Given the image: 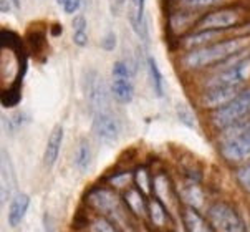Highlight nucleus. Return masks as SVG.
Listing matches in <instances>:
<instances>
[{
  "mask_svg": "<svg viewBox=\"0 0 250 232\" xmlns=\"http://www.w3.org/2000/svg\"><path fill=\"white\" fill-rule=\"evenodd\" d=\"M250 43V37H235L224 42H215L212 45L202 46V48L190 50V52L182 58L186 68L201 70L207 66H214L219 63H226L232 57L242 53L247 50Z\"/></svg>",
  "mask_w": 250,
  "mask_h": 232,
  "instance_id": "1",
  "label": "nucleus"
},
{
  "mask_svg": "<svg viewBox=\"0 0 250 232\" xmlns=\"http://www.w3.org/2000/svg\"><path fill=\"white\" fill-rule=\"evenodd\" d=\"M250 77V50L232 57L224 63L212 78L207 80V86H242Z\"/></svg>",
  "mask_w": 250,
  "mask_h": 232,
  "instance_id": "2",
  "label": "nucleus"
},
{
  "mask_svg": "<svg viewBox=\"0 0 250 232\" xmlns=\"http://www.w3.org/2000/svg\"><path fill=\"white\" fill-rule=\"evenodd\" d=\"M220 151L222 156L230 163H244L250 159V121L240 123L226 129Z\"/></svg>",
  "mask_w": 250,
  "mask_h": 232,
  "instance_id": "3",
  "label": "nucleus"
},
{
  "mask_svg": "<svg viewBox=\"0 0 250 232\" xmlns=\"http://www.w3.org/2000/svg\"><path fill=\"white\" fill-rule=\"evenodd\" d=\"M250 116V88L242 90L226 106L219 108L212 115V123L219 129H229L235 125L244 123Z\"/></svg>",
  "mask_w": 250,
  "mask_h": 232,
  "instance_id": "4",
  "label": "nucleus"
},
{
  "mask_svg": "<svg viewBox=\"0 0 250 232\" xmlns=\"http://www.w3.org/2000/svg\"><path fill=\"white\" fill-rule=\"evenodd\" d=\"M88 202H90L96 211H100L101 214H104L106 217L113 219L114 222H118L120 226L128 229L125 211H123L121 202L114 192L108 191V189H95V191H91L90 196H88Z\"/></svg>",
  "mask_w": 250,
  "mask_h": 232,
  "instance_id": "5",
  "label": "nucleus"
},
{
  "mask_svg": "<svg viewBox=\"0 0 250 232\" xmlns=\"http://www.w3.org/2000/svg\"><path fill=\"white\" fill-rule=\"evenodd\" d=\"M209 221L217 232H245L242 219L226 202H217L210 206Z\"/></svg>",
  "mask_w": 250,
  "mask_h": 232,
  "instance_id": "6",
  "label": "nucleus"
},
{
  "mask_svg": "<svg viewBox=\"0 0 250 232\" xmlns=\"http://www.w3.org/2000/svg\"><path fill=\"white\" fill-rule=\"evenodd\" d=\"M111 93L114 100L121 105H128L133 101L134 96V85L131 80L129 70L126 63L116 62L111 70Z\"/></svg>",
  "mask_w": 250,
  "mask_h": 232,
  "instance_id": "7",
  "label": "nucleus"
},
{
  "mask_svg": "<svg viewBox=\"0 0 250 232\" xmlns=\"http://www.w3.org/2000/svg\"><path fill=\"white\" fill-rule=\"evenodd\" d=\"M91 125H93V133L96 134V138L100 141L114 143L118 136H120V123H118V118L114 116V113L109 108L93 111Z\"/></svg>",
  "mask_w": 250,
  "mask_h": 232,
  "instance_id": "8",
  "label": "nucleus"
},
{
  "mask_svg": "<svg viewBox=\"0 0 250 232\" xmlns=\"http://www.w3.org/2000/svg\"><path fill=\"white\" fill-rule=\"evenodd\" d=\"M240 14L234 8H224V10H215L202 17L197 22V30H219L226 32L239 23Z\"/></svg>",
  "mask_w": 250,
  "mask_h": 232,
  "instance_id": "9",
  "label": "nucleus"
},
{
  "mask_svg": "<svg viewBox=\"0 0 250 232\" xmlns=\"http://www.w3.org/2000/svg\"><path fill=\"white\" fill-rule=\"evenodd\" d=\"M84 93H86V100L90 105L91 111H98V109L109 108V98H108V90L106 83L100 78V75L96 71H90L86 80H84Z\"/></svg>",
  "mask_w": 250,
  "mask_h": 232,
  "instance_id": "10",
  "label": "nucleus"
},
{
  "mask_svg": "<svg viewBox=\"0 0 250 232\" xmlns=\"http://www.w3.org/2000/svg\"><path fill=\"white\" fill-rule=\"evenodd\" d=\"M242 86H207L201 98V105L204 108L219 109L230 103L239 95Z\"/></svg>",
  "mask_w": 250,
  "mask_h": 232,
  "instance_id": "11",
  "label": "nucleus"
},
{
  "mask_svg": "<svg viewBox=\"0 0 250 232\" xmlns=\"http://www.w3.org/2000/svg\"><path fill=\"white\" fill-rule=\"evenodd\" d=\"M63 138H65V128H63L62 125H57L52 129V133H50L48 141H46V146H45L43 161L46 168H52L53 164L57 163L58 156H60Z\"/></svg>",
  "mask_w": 250,
  "mask_h": 232,
  "instance_id": "12",
  "label": "nucleus"
},
{
  "mask_svg": "<svg viewBox=\"0 0 250 232\" xmlns=\"http://www.w3.org/2000/svg\"><path fill=\"white\" fill-rule=\"evenodd\" d=\"M28 208H30V197L27 194H15L10 201V206H8V214H7L8 226L10 227L20 226V222L27 216Z\"/></svg>",
  "mask_w": 250,
  "mask_h": 232,
  "instance_id": "13",
  "label": "nucleus"
},
{
  "mask_svg": "<svg viewBox=\"0 0 250 232\" xmlns=\"http://www.w3.org/2000/svg\"><path fill=\"white\" fill-rule=\"evenodd\" d=\"M15 184L17 179H15L14 166H12V161L8 158L7 151L3 149L2 151V201L3 202L15 192Z\"/></svg>",
  "mask_w": 250,
  "mask_h": 232,
  "instance_id": "14",
  "label": "nucleus"
},
{
  "mask_svg": "<svg viewBox=\"0 0 250 232\" xmlns=\"http://www.w3.org/2000/svg\"><path fill=\"white\" fill-rule=\"evenodd\" d=\"M222 33L224 32H219V30H197L196 33L189 35L188 39L184 40V46L190 52V50L212 45L214 42L219 39V35H222Z\"/></svg>",
  "mask_w": 250,
  "mask_h": 232,
  "instance_id": "15",
  "label": "nucleus"
},
{
  "mask_svg": "<svg viewBox=\"0 0 250 232\" xmlns=\"http://www.w3.org/2000/svg\"><path fill=\"white\" fill-rule=\"evenodd\" d=\"M91 163H93V149L86 139H82L75 151V166L82 172H86L91 168Z\"/></svg>",
  "mask_w": 250,
  "mask_h": 232,
  "instance_id": "16",
  "label": "nucleus"
},
{
  "mask_svg": "<svg viewBox=\"0 0 250 232\" xmlns=\"http://www.w3.org/2000/svg\"><path fill=\"white\" fill-rule=\"evenodd\" d=\"M184 221L188 232H214L212 227L206 222V219L197 212L196 209H186Z\"/></svg>",
  "mask_w": 250,
  "mask_h": 232,
  "instance_id": "17",
  "label": "nucleus"
},
{
  "mask_svg": "<svg viewBox=\"0 0 250 232\" xmlns=\"http://www.w3.org/2000/svg\"><path fill=\"white\" fill-rule=\"evenodd\" d=\"M147 71H149V77H151V83H152V90L158 96L164 95V78L163 73H161L158 62L154 60L152 57L147 58Z\"/></svg>",
  "mask_w": 250,
  "mask_h": 232,
  "instance_id": "18",
  "label": "nucleus"
},
{
  "mask_svg": "<svg viewBox=\"0 0 250 232\" xmlns=\"http://www.w3.org/2000/svg\"><path fill=\"white\" fill-rule=\"evenodd\" d=\"M73 43L76 46H86L88 43V23L83 15L73 19Z\"/></svg>",
  "mask_w": 250,
  "mask_h": 232,
  "instance_id": "19",
  "label": "nucleus"
},
{
  "mask_svg": "<svg viewBox=\"0 0 250 232\" xmlns=\"http://www.w3.org/2000/svg\"><path fill=\"white\" fill-rule=\"evenodd\" d=\"M144 8H146V0H133V12H131V25L138 35H143L144 25Z\"/></svg>",
  "mask_w": 250,
  "mask_h": 232,
  "instance_id": "20",
  "label": "nucleus"
},
{
  "mask_svg": "<svg viewBox=\"0 0 250 232\" xmlns=\"http://www.w3.org/2000/svg\"><path fill=\"white\" fill-rule=\"evenodd\" d=\"M176 113H177V118H179L181 123L186 125L188 128L194 129L197 126V121H196V116H194L192 109H190L186 103H177Z\"/></svg>",
  "mask_w": 250,
  "mask_h": 232,
  "instance_id": "21",
  "label": "nucleus"
},
{
  "mask_svg": "<svg viewBox=\"0 0 250 232\" xmlns=\"http://www.w3.org/2000/svg\"><path fill=\"white\" fill-rule=\"evenodd\" d=\"M126 202H128L129 209H133L136 214H143L144 209H146L143 194L139 191H136V189H129V191L126 192Z\"/></svg>",
  "mask_w": 250,
  "mask_h": 232,
  "instance_id": "22",
  "label": "nucleus"
},
{
  "mask_svg": "<svg viewBox=\"0 0 250 232\" xmlns=\"http://www.w3.org/2000/svg\"><path fill=\"white\" fill-rule=\"evenodd\" d=\"M20 103V90L17 86L8 88L2 93V105L3 108H14Z\"/></svg>",
  "mask_w": 250,
  "mask_h": 232,
  "instance_id": "23",
  "label": "nucleus"
},
{
  "mask_svg": "<svg viewBox=\"0 0 250 232\" xmlns=\"http://www.w3.org/2000/svg\"><path fill=\"white\" fill-rule=\"evenodd\" d=\"M179 2L186 8H207L220 5V3L227 2V0H179Z\"/></svg>",
  "mask_w": 250,
  "mask_h": 232,
  "instance_id": "24",
  "label": "nucleus"
},
{
  "mask_svg": "<svg viewBox=\"0 0 250 232\" xmlns=\"http://www.w3.org/2000/svg\"><path fill=\"white\" fill-rule=\"evenodd\" d=\"M149 214H151V219L154 224L158 226H163L164 221H166V212H164V209L161 208L159 202H151L149 204Z\"/></svg>",
  "mask_w": 250,
  "mask_h": 232,
  "instance_id": "25",
  "label": "nucleus"
},
{
  "mask_svg": "<svg viewBox=\"0 0 250 232\" xmlns=\"http://www.w3.org/2000/svg\"><path fill=\"white\" fill-rule=\"evenodd\" d=\"M57 2H58V5L65 10V14L73 15V14H76V12L80 10L83 0H57Z\"/></svg>",
  "mask_w": 250,
  "mask_h": 232,
  "instance_id": "26",
  "label": "nucleus"
},
{
  "mask_svg": "<svg viewBox=\"0 0 250 232\" xmlns=\"http://www.w3.org/2000/svg\"><path fill=\"white\" fill-rule=\"evenodd\" d=\"M91 231L93 232H120L111 222L106 221V219H96L91 226Z\"/></svg>",
  "mask_w": 250,
  "mask_h": 232,
  "instance_id": "27",
  "label": "nucleus"
},
{
  "mask_svg": "<svg viewBox=\"0 0 250 232\" xmlns=\"http://www.w3.org/2000/svg\"><path fill=\"white\" fill-rule=\"evenodd\" d=\"M237 179H239V183L242 184L247 191H250V163L245 164L244 168H240L239 172H237Z\"/></svg>",
  "mask_w": 250,
  "mask_h": 232,
  "instance_id": "28",
  "label": "nucleus"
},
{
  "mask_svg": "<svg viewBox=\"0 0 250 232\" xmlns=\"http://www.w3.org/2000/svg\"><path fill=\"white\" fill-rule=\"evenodd\" d=\"M101 45H103V48L106 52H111V50H114V46H116V35L113 32L106 33V37H103V40H101Z\"/></svg>",
  "mask_w": 250,
  "mask_h": 232,
  "instance_id": "29",
  "label": "nucleus"
},
{
  "mask_svg": "<svg viewBox=\"0 0 250 232\" xmlns=\"http://www.w3.org/2000/svg\"><path fill=\"white\" fill-rule=\"evenodd\" d=\"M136 181H138L139 188H143L144 194H149V186H147V174H146V171L139 169L138 174H136Z\"/></svg>",
  "mask_w": 250,
  "mask_h": 232,
  "instance_id": "30",
  "label": "nucleus"
},
{
  "mask_svg": "<svg viewBox=\"0 0 250 232\" xmlns=\"http://www.w3.org/2000/svg\"><path fill=\"white\" fill-rule=\"evenodd\" d=\"M111 14L113 15H118L121 12V8H123V5L126 3V0H111Z\"/></svg>",
  "mask_w": 250,
  "mask_h": 232,
  "instance_id": "31",
  "label": "nucleus"
},
{
  "mask_svg": "<svg viewBox=\"0 0 250 232\" xmlns=\"http://www.w3.org/2000/svg\"><path fill=\"white\" fill-rule=\"evenodd\" d=\"M10 0H0V5H2V12H10V8H12V5H10Z\"/></svg>",
  "mask_w": 250,
  "mask_h": 232,
  "instance_id": "32",
  "label": "nucleus"
},
{
  "mask_svg": "<svg viewBox=\"0 0 250 232\" xmlns=\"http://www.w3.org/2000/svg\"><path fill=\"white\" fill-rule=\"evenodd\" d=\"M12 2V5H14L15 8H20L22 7V0H10Z\"/></svg>",
  "mask_w": 250,
  "mask_h": 232,
  "instance_id": "33",
  "label": "nucleus"
},
{
  "mask_svg": "<svg viewBox=\"0 0 250 232\" xmlns=\"http://www.w3.org/2000/svg\"><path fill=\"white\" fill-rule=\"evenodd\" d=\"M45 232H55V229L52 227V224H50V222H46V224H45Z\"/></svg>",
  "mask_w": 250,
  "mask_h": 232,
  "instance_id": "34",
  "label": "nucleus"
}]
</instances>
